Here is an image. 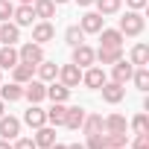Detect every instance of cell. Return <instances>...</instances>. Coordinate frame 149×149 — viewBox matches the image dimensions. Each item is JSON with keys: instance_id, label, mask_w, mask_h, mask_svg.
Wrapping results in <instances>:
<instances>
[{"instance_id": "obj_1", "label": "cell", "mask_w": 149, "mask_h": 149, "mask_svg": "<svg viewBox=\"0 0 149 149\" xmlns=\"http://www.w3.org/2000/svg\"><path fill=\"white\" fill-rule=\"evenodd\" d=\"M143 26H146V24H143V15H140V12H134V9H129V12L120 18V26H117V29H120L123 35L134 38V35H140V32H143Z\"/></svg>"}, {"instance_id": "obj_2", "label": "cell", "mask_w": 149, "mask_h": 149, "mask_svg": "<svg viewBox=\"0 0 149 149\" xmlns=\"http://www.w3.org/2000/svg\"><path fill=\"white\" fill-rule=\"evenodd\" d=\"M61 85H67L70 91L73 88H79V82H82V67H76V64H64V67H58V76H56Z\"/></svg>"}, {"instance_id": "obj_3", "label": "cell", "mask_w": 149, "mask_h": 149, "mask_svg": "<svg viewBox=\"0 0 149 149\" xmlns=\"http://www.w3.org/2000/svg\"><path fill=\"white\" fill-rule=\"evenodd\" d=\"M102 26H105V18H102L100 12H85V15L79 18V29H82L85 35H97Z\"/></svg>"}, {"instance_id": "obj_4", "label": "cell", "mask_w": 149, "mask_h": 149, "mask_svg": "<svg viewBox=\"0 0 149 149\" xmlns=\"http://www.w3.org/2000/svg\"><path fill=\"white\" fill-rule=\"evenodd\" d=\"M18 58H21L24 64H38V61H44V47L35 44V41H26V44L18 50Z\"/></svg>"}, {"instance_id": "obj_5", "label": "cell", "mask_w": 149, "mask_h": 149, "mask_svg": "<svg viewBox=\"0 0 149 149\" xmlns=\"http://www.w3.org/2000/svg\"><path fill=\"white\" fill-rule=\"evenodd\" d=\"M132 73H134V64H132V61H126V58H120V61H114V64H111V82L126 85V82H132Z\"/></svg>"}, {"instance_id": "obj_6", "label": "cell", "mask_w": 149, "mask_h": 149, "mask_svg": "<svg viewBox=\"0 0 149 149\" xmlns=\"http://www.w3.org/2000/svg\"><path fill=\"white\" fill-rule=\"evenodd\" d=\"M24 97H26L32 105H38L41 100H47V82H41V79H29V82L24 85Z\"/></svg>"}, {"instance_id": "obj_7", "label": "cell", "mask_w": 149, "mask_h": 149, "mask_svg": "<svg viewBox=\"0 0 149 149\" xmlns=\"http://www.w3.org/2000/svg\"><path fill=\"white\" fill-rule=\"evenodd\" d=\"M102 82H108L102 67H94V64H91V67H85V73H82V85H85V88L100 91V88H102Z\"/></svg>"}, {"instance_id": "obj_8", "label": "cell", "mask_w": 149, "mask_h": 149, "mask_svg": "<svg viewBox=\"0 0 149 149\" xmlns=\"http://www.w3.org/2000/svg\"><path fill=\"white\" fill-rule=\"evenodd\" d=\"M53 38H56V26H53L50 21H38V24L32 26V41H35V44L44 47V44L53 41Z\"/></svg>"}, {"instance_id": "obj_9", "label": "cell", "mask_w": 149, "mask_h": 149, "mask_svg": "<svg viewBox=\"0 0 149 149\" xmlns=\"http://www.w3.org/2000/svg\"><path fill=\"white\" fill-rule=\"evenodd\" d=\"M102 100L108 102V105H117V102H123V97H126V85H117V82H102Z\"/></svg>"}, {"instance_id": "obj_10", "label": "cell", "mask_w": 149, "mask_h": 149, "mask_svg": "<svg viewBox=\"0 0 149 149\" xmlns=\"http://www.w3.org/2000/svg\"><path fill=\"white\" fill-rule=\"evenodd\" d=\"M21 134V120L18 117H0V137H3V140H15Z\"/></svg>"}, {"instance_id": "obj_11", "label": "cell", "mask_w": 149, "mask_h": 149, "mask_svg": "<svg viewBox=\"0 0 149 149\" xmlns=\"http://www.w3.org/2000/svg\"><path fill=\"white\" fill-rule=\"evenodd\" d=\"M32 21H35L32 3H21V6H15V12H12V24H18V26H32Z\"/></svg>"}, {"instance_id": "obj_12", "label": "cell", "mask_w": 149, "mask_h": 149, "mask_svg": "<svg viewBox=\"0 0 149 149\" xmlns=\"http://www.w3.org/2000/svg\"><path fill=\"white\" fill-rule=\"evenodd\" d=\"M120 58H123V47H100V50H94V61H100V64H114Z\"/></svg>"}, {"instance_id": "obj_13", "label": "cell", "mask_w": 149, "mask_h": 149, "mask_svg": "<svg viewBox=\"0 0 149 149\" xmlns=\"http://www.w3.org/2000/svg\"><path fill=\"white\" fill-rule=\"evenodd\" d=\"M24 123L29 126V129H41L44 123H47V111L44 108H38V105H32L29 102V108L24 111Z\"/></svg>"}, {"instance_id": "obj_14", "label": "cell", "mask_w": 149, "mask_h": 149, "mask_svg": "<svg viewBox=\"0 0 149 149\" xmlns=\"http://www.w3.org/2000/svg\"><path fill=\"white\" fill-rule=\"evenodd\" d=\"M32 140H35V149H50V146L56 143V129L44 123L41 129H35V137H32Z\"/></svg>"}, {"instance_id": "obj_15", "label": "cell", "mask_w": 149, "mask_h": 149, "mask_svg": "<svg viewBox=\"0 0 149 149\" xmlns=\"http://www.w3.org/2000/svg\"><path fill=\"white\" fill-rule=\"evenodd\" d=\"M85 114H88V111H85L82 105H70V108H67V114H64V126H67L70 132H79V129H82Z\"/></svg>"}, {"instance_id": "obj_16", "label": "cell", "mask_w": 149, "mask_h": 149, "mask_svg": "<svg viewBox=\"0 0 149 149\" xmlns=\"http://www.w3.org/2000/svg\"><path fill=\"white\" fill-rule=\"evenodd\" d=\"M97 35H100V47H123V38H126L120 29H105V26Z\"/></svg>"}, {"instance_id": "obj_17", "label": "cell", "mask_w": 149, "mask_h": 149, "mask_svg": "<svg viewBox=\"0 0 149 149\" xmlns=\"http://www.w3.org/2000/svg\"><path fill=\"white\" fill-rule=\"evenodd\" d=\"M73 64H76V67H91V64H94V50H91L88 44L73 47Z\"/></svg>"}, {"instance_id": "obj_18", "label": "cell", "mask_w": 149, "mask_h": 149, "mask_svg": "<svg viewBox=\"0 0 149 149\" xmlns=\"http://www.w3.org/2000/svg\"><path fill=\"white\" fill-rule=\"evenodd\" d=\"M0 41L3 44H18L21 41V26L12 24V21H3L0 24Z\"/></svg>"}, {"instance_id": "obj_19", "label": "cell", "mask_w": 149, "mask_h": 149, "mask_svg": "<svg viewBox=\"0 0 149 149\" xmlns=\"http://www.w3.org/2000/svg\"><path fill=\"white\" fill-rule=\"evenodd\" d=\"M32 12H35L38 21H50V18H56V3H53V0H35Z\"/></svg>"}, {"instance_id": "obj_20", "label": "cell", "mask_w": 149, "mask_h": 149, "mask_svg": "<svg viewBox=\"0 0 149 149\" xmlns=\"http://www.w3.org/2000/svg\"><path fill=\"white\" fill-rule=\"evenodd\" d=\"M21 58H18V50H15V44H3V47H0V70H3V67H15Z\"/></svg>"}, {"instance_id": "obj_21", "label": "cell", "mask_w": 149, "mask_h": 149, "mask_svg": "<svg viewBox=\"0 0 149 149\" xmlns=\"http://www.w3.org/2000/svg\"><path fill=\"white\" fill-rule=\"evenodd\" d=\"M35 70H38V79H41V82H53V79L58 76V64H56V61H47V58L38 61Z\"/></svg>"}, {"instance_id": "obj_22", "label": "cell", "mask_w": 149, "mask_h": 149, "mask_svg": "<svg viewBox=\"0 0 149 149\" xmlns=\"http://www.w3.org/2000/svg\"><path fill=\"white\" fill-rule=\"evenodd\" d=\"M32 73H35V64H24V61H18V64L12 67V79H15L18 85H26V82L32 79Z\"/></svg>"}, {"instance_id": "obj_23", "label": "cell", "mask_w": 149, "mask_h": 149, "mask_svg": "<svg viewBox=\"0 0 149 149\" xmlns=\"http://www.w3.org/2000/svg\"><path fill=\"white\" fill-rule=\"evenodd\" d=\"M129 61H132L134 67H146V64H149V47H146V44H134Z\"/></svg>"}, {"instance_id": "obj_24", "label": "cell", "mask_w": 149, "mask_h": 149, "mask_svg": "<svg viewBox=\"0 0 149 149\" xmlns=\"http://www.w3.org/2000/svg\"><path fill=\"white\" fill-rule=\"evenodd\" d=\"M47 97H50L53 102H67V97H70V88L53 79V85H47Z\"/></svg>"}, {"instance_id": "obj_25", "label": "cell", "mask_w": 149, "mask_h": 149, "mask_svg": "<svg viewBox=\"0 0 149 149\" xmlns=\"http://www.w3.org/2000/svg\"><path fill=\"white\" fill-rule=\"evenodd\" d=\"M126 129H129V123L123 114H108L102 120V132H126Z\"/></svg>"}, {"instance_id": "obj_26", "label": "cell", "mask_w": 149, "mask_h": 149, "mask_svg": "<svg viewBox=\"0 0 149 149\" xmlns=\"http://www.w3.org/2000/svg\"><path fill=\"white\" fill-rule=\"evenodd\" d=\"M21 97H24V85H18V82L0 88V100H3V102H18Z\"/></svg>"}, {"instance_id": "obj_27", "label": "cell", "mask_w": 149, "mask_h": 149, "mask_svg": "<svg viewBox=\"0 0 149 149\" xmlns=\"http://www.w3.org/2000/svg\"><path fill=\"white\" fill-rule=\"evenodd\" d=\"M64 114H67V105L64 102H53V108L47 111V123L50 126H64Z\"/></svg>"}, {"instance_id": "obj_28", "label": "cell", "mask_w": 149, "mask_h": 149, "mask_svg": "<svg viewBox=\"0 0 149 149\" xmlns=\"http://www.w3.org/2000/svg\"><path fill=\"white\" fill-rule=\"evenodd\" d=\"M129 146V134L126 132H108L105 134V149H123Z\"/></svg>"}, {"instance_id": "obj_29", "label": "cell", "mask_w": 149, "mask_h": 149, "mask_svg": "<svg viewBox=\"0 0 149 149\" xmlns=\"http://www.w3.org/2000/svg\"><path fill=\"white\" fill-rule=\"evenodd\" d=\"M94 6H97V12L105 18V15H117V12H120L123 0H94Z\"/></svg>"}, {"instance_id": "obj_30", "label": "cell", "mask_w": 149, "mask_h": 149, "mask_svg": "<svg viewBox=\"0 0 149 149\" xmlns=\"http://www.w3.org/2000/svg\"><path fill=\"white\" fill-rule=\"evenodd\" d=\"M82 132H85V134H97V132H102V117H100V114H85V120H82Z\"/></svg>"}, {"instance_id": "obj_31", "label": "cell", "mask_w": 149, "mask_h": 149, "mask_svg": "<svg viewBox=\"0 0 149 149\" xmlns=\"http://www.w3.org/2000/svg\"><path fill=\"white\" fill-rule=\"evenodd\" d=\"M64 41H67L70 47H79V44H85V32L79 29V24H73V26H67V29H64Z\"/></svg>"}, {"instance_id": "obj_32", "label": "cell", "mask_w": 149, "mask_h": 149, "mask_svg": "<svg viewBox=\"0 0 149 149\" xmlns=\"http://www.w3.org/2000/svg\"><path fill=\"white\" fill-rule=\"evenodd\" d=\"M132 82H134L137 91H149V67H134Z\"/></svg>"}, {"instance_id": "obj_33", "label": "cell", "mask_w": 149, "mask_h": 149, "mask_svg": "<svg viewBox=\"0 0 149 149\" xmlns=\"http://www.w3.org/2000/svg\"><path fill=\"white\" fill-rule=\"evenodd\" d=\"M85 149H105V134H102V132H97V134H88V143H85Z\"/></svg>"}, {"instance_id": "obj_34", "label": "cell", "mask_w": 149, "mask_h": 149, "mask_svg": "<svg viewBox=\"0 0 149 149\" xmlns=\"http://www.w3.org/2000/svg\"><path fill=\"white\" fill-rule=\"evenodd\" d=\"M132 129H134V134H137V132H149V117H146V114H137V117L132 120Z\"/></svg>"}, {"instance_id": "obj_35", "label": "cell", "mask_w": 149, "mask_h": 149, "mask_svg": "<svg viewBox=\"0 0 149 149\" xmlns=\"http://www.w3.org/2000/svg\"><path fill=\"white\" fill-rule=\"evenodd\" d=\"M132 149H149V132H137V134H134Z\"/></svg>"}, {"instance_id": "obj_36", "label": "cell", "mask_w": 149, "mask_h": 149, "mask_svg": "<svg viewBox=\"0 0 149 149\" xmlns=\"http://www.w3.org/2000/svg\"><path fill=\"white\" fill-rule=\"evenodd\" d=\"M12 12H15V6L9 0H0V21H12Z\"/></svg>"}, {"instance_id": "obj_37", "label": "cell", "mask_w": 149, "mask_h": 149, "mask_svg": "<svg viewBox=\"0 0 149 149\" xmlns=\"http://www.w3.org/2000/svg\"><path fill=\"white\" fill-rule=\"evenodd\" d=\"M12 149H35V140L32 137H15V143H12Z\"/></svg>"}, {"instance_id": "obj_38", "label": "cell", "mask_w": 149, "mask_h": 149, "mask_svg": "<svg viewBox=\"0 0 149 149\" xmlns=\"http://www.w3.org/2000/svg\"><path fill=\"white\" fill-rule=\"evenodd\" d=\"M146 3H149V0H126V6H129V9H134V12H140Z\"/></svg>"}, {"instance_id": "obj_39", "label": "cell", "mask_w": 149, "mask_h": 149, "mask_svg": "<svg viewBox=\"0 0 149 149\" xmlns=\"http://www.w3.org/2000/svg\"><path fill=\"white\" fill-rule=\"evenodd\" d=\"M0 149H12V143H9V140H3V137H0Z\"/></svg>"}, {"instance_id": "obj_40", "label": "cell", "mask_w": 149, "mask_h": 149, "mask_svg": "<svg viewBox=\"0 0 149 149\" xmlns=\"http://www.w3.org/2000/svg\"><path fill=\"white\" fill-rule=\"evenodd\" d=\"M79 6H94V0H76Z\"/></svg>"}, {"instance_id": "obj_41", "label": "cell", "mask_w": 149, "mask_h": 149, "mask_svg": "<svg viewBox=\"0 0 149 149\" xmlns=\"http://www.w3.org/2000/svg\"><path fill=\"white\" fill-rule=\"evenodd\" d=\"M67 149H85V143H70Z\"/></svg>"}, {"instance_id": "obj_42", "label": "cell", "mask_w": 149, "mask_h": 149, "mask_svg": "<svg viewBox=\"0 0 149 149\" xmlns=\"http://www.w3.org/2000/svg\"><path fill=\"white\" fill-rule=\"evenodd\" d=\"M50 149H67V146H64V143H53Z\"/></svg>"}, {"instance_id": "obj_43", "label": "cell", "mask_w": 149, "mask_h": 149, "mask_svg": "<svg viewBox=\"0 0 149 149\" xmlns=\"http://www.w3.org/2000/svg\"><path fill=\"white\" fill-rule=\"evenodd\" d=\"M3 111H6V102H3V100H0V117H3Z\"/></svg>"}, {"instance_id": "obj_44", "label": "cell", "mask_w": 149, "mask_h": 149, "mask_svg": "<svg viewBox=\"0 0 149 149\" xmlns=\"http://www.w3.org/2000/svg\"><path fill=\"white\" fill-rule=\"evenodd\" d=\"M53 3H56V6H61V3H67V0H53Z\"/></svg>"}, {"instance_id": "obj_45", "label": "cell", "mask_w": 149, "mask_h": 149, "mask_svg": "<svg viewBox=\"0 0 149 149\" xmlns=\"http://www.w3.org/2000/svg\"><path fill=\"white\" fill-rule=\"evenodd\" d=\"M21 3H35V0H21Z\"/></svg>"}, {"instance_id": "obj_46", "label": "cell", "mask_w": 149, "mask_h": 149, "mask_svg": "<svg viewBox=\"0 0 149 149\" xmlns=\"http://www.w3.org/2000/svg\"><path fill=\"white\" fill-rule=\"evenodd\" d=\"M0 79H3V70H0Z\"/></svg>"}, {"instance_id": "obj_47", "label": "cell", "mask_w": 149, "mask_h": 149, "mask_svg": "<svg viewBox=\"0 0 149 149\" xmlns=\"http://www.w3.org/2000/svg\"><path fill=\"white\" fill-rule=\"evenodd\" d=\"M123 149H129V146H123Z\"/></svg>"}]
</instances>
